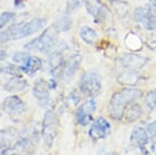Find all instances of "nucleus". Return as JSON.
<instances>
[{
    "label": "nucleus",
    "instance_id": "f257e3e1",
    "mask_svg": "<svg viewBox=\"0 0 156 155\" xmlns=\"http://www.w3.org/2000/svg\"><path fill=\"white\" fill-rule=\"evenodd\" d=\"M143 97V92L134 87H123L112 94L108 103V114L115 121H122L127 106L140 100Z\"/></svg>",
    "mask_w": 156,
    "mask_h": 155
},
{
    "label": "nucleus",
    "instance_id": "f03ea898",
    "mask_svg": "<svg viewBox=\"0 0 156 155\" xmlns=\"http://www.w3.org/2000/svg\"><path fill=\"white\" fill-rule=\"evenodd\" d=\"M59 31L53 25L47 27L39 37H34L28 43L24 45L26 50H37L44 54H50L58 45L57 37H58Z\"/></svg>",
    "mask_w": 156,
    "mask_h": 155
},
{
    "label": "nucleus",
    "instance_id": "7ed1b4c3",
    "mask_svg": "<svg viewBox=\"0 0 156 155\" xmlns=\"http://www.w3.org/2000/svg\"><path fill=\"white\" fill-rule=\"evenodd\" d=\"M102 80L99 72L96 70H87L82 73L79 79V92L87 98H94L100 94Z\"/></svg>",
    "mask_w": 156,
    "mask_h": 155
},
{
    "label": "nucleus",
    "instance_id": "20e7f679",
    "mask_svg": "<svg viewBox=\"0 0 156 155\" xmlns=\"http://www.w3.org/2000/svg\"><path fill=\"white\" fill-rule=\"evenodd\" d=\"M58 128L59 123L55 112L53 111H47L42 125V136L46 147L50 148L53 146L55 139L58 136Z\"/></svg>",
    "mask_w": 156,
    "mask_h": 155
},
{
    "label": "nucleus",
    "instance_id": "39448f33",
    "mask_svg": "<svg viewBox=\"0 0 156 155\" xmlns=\"http://www.w3.org/2000/svg\"><path fill=\"white\" fill-rule=\"evenodd\" d=\"M65 48H66V44L60 43L48 56L49 72L55 79H62L64 77L65 67H66L67 62L64 58Z\"/></svg>",
    "mask_w": 156,
    "mask_h": 155
},
{
    "label": "nucleus",
    "instance_id": "423d86ee",
    "mask_svg": "<svg viewBox=\"0 0 156 155\" xmlns=\"http://www.w3.org/2000/svg\"><path fill=\"white\" fill-rule=\"evenodd\" d=\"M133 18L147 30L156 31V6L144 5L135 9Z\"/></svg>",
    "mask_w": 156,
    "mask_h": 155
},
{
    "label": "nucleus",
    "instance_id": "0eeeda50",
    "mask_svg": "<svg viewBox=\"0 0 156 155\" xmlns=\"http://www.w3.org/2000/svg\"><path fill=\"white\" fill-rule=\"evenodd\" d=\"M83 3L87 12L94 18L96 23H105L112 17L109 9L101 0H83Z\"/></svg>",
    "mask_w": 156,
    "mask_h": 155
},
{
    "label": "nucleus",
    "instance_id": "6e6552de",
    "mask_svg": "<svg viewBox=\"0 0 156 155\" xmlns=\"http://www.w3.org/2000/svg\"><path fill=\"white\" fill-rule=\"evenodd\" d=\"M97 103L94 98H89L85 100L83 103H81L77 107L75 111V119L78 125L87 126L93 120V114L96 111Z\"/></svg>",
    "mask_w": 156,
    "mask_h": 155
},
{
    "label": "nucleus",
    "instance_id": "1a4fd4ad",
    "mask_svg": "<svg viewBox=\"0 0 156 155\" xmlns=\"http://www.w3.org/2000/svg\"><path fill=\"white\" fill-rule=\"evenodd\" d=\"M112 132V125L104 117H98L92 122L89 129V136L93 141L104 139Z\"/></svg>",
    "mask_w": 156,
    "mask_h": 155
},
{
    "label": "nucleus",
    "instance_id": "9d476101",
    "mask_svg": "<svg viewBox=\"0 0 156 155\" xmlns=\"http://www.w3.org/2000/svg\"><path fill=\"white\" fill-rule=\"evenodd\" d=\"M34 152V143L29 137L20 139L1 151V155H31Z\"/></svg>",
    "mask_w": 156,
    "mask_h": 155
},
{
    "label": "nucleus",
    "instance_id": "9b49d317",
    "mask_svg": "<svg viewBox=\"0 0 156 155\" xmlns=\"http://www.w3.org/2000/svg\"><path fill=\"white\" fill-rule=\"evenodd\" d=\"M2 105H3V109L6 114L11 116L12 118H19L27 111V106L25 102H23V100L16 95L6 97Z\"/></svg>",
    "mask_w": 156,
    "mask_h": 155
},
{
    "label": "nucleus",
    "instance_id": "f8f14e48",
    "mask_svg": "<svg viewBox=\"0 0 156 155\" xmlns=\"http://www.w3.org/2000/svg\"><path fill=\"white\" fill-rule=\"evenodd\" d=\"M50 87L48 81L44 78H39L34 81L32 86V94L37 100V103L42 107H48L51 103V97H50Z\"/></svg>",
    "mask_w": 156,
    "mask_h": 155
},
{
    "label": "nucleus",
    "instance_id": "ddd939ff",
    "mask_svg": "<svg viewBox=\"0 0 156 155\" xmlns=\"http://www.w3.org/2000/svg\"><path fill=\"white\" fill-rule=\"evenodd\" d=\"M130 142L133 146L137 147L140 150L143 155H151V152L148 151V146L151 143L150 137L146 128L142 126L135 127L130 134Z\"/></svg>",
    "mask_w": 156,
    "mask_h": 155
},
{
    "label": "nucleus",
    "instance_id": "4468645a",
    "mask_svg": "<svg viewBox=\"0 0 156 155\" xmlns=\"http://www.w3.org/2000/svg\"><path fill=\"white\" fill-rule=\"evenodd\" d=\"M120 62L125 69L135 70L136 71L137 69L142 68L147 62V58L135 53H124L121 56Z\"/></svg>",
    "mask_w": 156,
    "mask_h": 155
},
{
    "label": "nucleus",
    "instance_id": "2eb2a0df",
    "mask_svg": "<svg viewBox=\"0 0 156 155\" xmlns=\"http://www.w3.org/2000/svg\"><path fill=\"white\" fill-rule=\"evenodd\" d=\"M82 62V56L78 53L73 54L69 57V59L66 62V67H65V72H64V77L62 79H71L76 72L78 71L80 67V64Z\"/></svg>",
    "mask_w": 156,
    "mask_h": 155
},
{
    "label": "nucleus",
    "instance_id": "dca6fc26",
    "mask_svg": "<svg viewBox=\"0 0 156 155\" xmlns=\"http://www.w3.org/2000/svg\"><path fill=\"white\" fill-rule=\"evenodd\" d=\"M43 67V61L39 56L30 55L29 58L24 65L20 66L19 68L22 71V73L27 74L28 76H34L37 72H39Z\"/></svg>",
    "mask_w": 156,
    "mask_h": 155
},
{
    "label": "nucleus",
    "instance_id": "f3484780",
    "mask_svg": "<svg viewBox=\"0 0 156 155\" xmlns=\"http://www.w3.org/2000/svg\"><path fill=\"white\" fill-rule=\"evenodd\" d=\"M28 86V82L23 77H12L7 79L4 83V90L9 93H19L23 92Z\"/></svg>",
    "mask_w": 156,
    "mask_h": 155
},
{
    "label": "nucleus",
    "instance_id": "a211bd4d",
    "mask_svg": "<svg viewBox=\"0 0 156 155\" xmlns=\"http://www.w3.org/2000/svg\"><path fill=\"white\" fill-rule=\"evenodd\" d=\"M142 114H143V108L140 106V104H138L137 101L132 102L131 104H129L127 106L122 121H125L126 123H133V122L137 121L142 117Z\"/></svg>",
    "mask_w": 156,
    "mask_h": 155
},
{
    "label": "nucleus",
    "instance_id": "6ab92c4d",
    "mask_svg": "<svg viewBox=\"0 0 156 155\" xmlns=\"http://www.w3.org/2000/svg\"><path fill=\"white\" fill-rule=\"evenodd\" d=\"M140 76L135 70L125 69L123 73H121L118 77V81L122 86H126L127 87H132L137 83Z\"/></svg>",
    "mask_w": 156,
    "mask_h": 155
},
{
    "label": "nucleus",
    "instance_id": "aec40b11",
    "mask_svg": "<svg viewBox=\"0 0 156 155\" xmlns=\"http://www.w3.org/2000/svg\"><path fill=\"white\" fill-rule=\"evenodd\" d=\"M79 37L87 45H95L98 41V33L90 26H82L79 30Z\"/></svg>",
    "mask_w": 156,
    "mask_h": 155
},
{
    "label": "nucleus",
    "instance_id": "412c9836",
    "mask_svg": "<svg viewBox=\"0 0 156 155\" xmlns=\"http://www.w3.org/2000/svg\"><path fill=\"white\" fill-rule=\"evenodd\" d=\"M17 136L15 129H0V149L3 150L6 147H9L12 143V139Z\"/></svg>",
    "mask_w": 156,
    "mask_h": 155
},
{
    "label": "nucleus",
    "instance_id": "4be33fe9",
    "mask_svg": "<svg viewBox=\"0 0 156 155\" xmlns=\"http://www.w3.org/2000/svg\"><path fill=\"white\" fill-rule=\"evenodd\" d=\"M72 23H73V21H72V18H71V16H70V14L65 12V14H62V16H59L58 18H57L54 26L56 27V29L59 32H64V31H68L71 28Z\"/></svg>",
    "mask_w": 156,
    "mask_h": 155
},
{
    "label": "nucleus",
    "instance_id": "5701e85b",
    "mask_svg": "<svg viewBox=\"0 0 156 155\" xmlns=\"http://www.w3.org/2000/svg\"><path fill=\"white\" fill-rule=\"evenodd\" d=\"M0 73L9 75L12 77H22V71L16 64L6 62L5 65L0 66Z\"/></svg>",
    "mask_w": 156,
    "mask_h": 155
},
{
    "label": "nucleus",
    "instance_id": "b1692460",
    "mask_svg": "<svg viewBox=\"0 0 156 155\" xmlns=\"http://www.w3.org/2000/svg\"><path fill=\"white\" fill-rule=\"evenodd\" d=\"M30 55H31V54H30L29 52H27V51H17V52H15V53L12 54V61L14 64L19 65V67H20V66L24 65L25 62H27V59L29 58Z\"/></svg>",
    "mask_w": 156,
    "mask_h": 155
},
{
    "label": "nucleus",
    "instance_id": "393cba45",
    "mask_svg": "<svg viewBox=\"0 0 156 155\" xmlns=\"http://www.w3.org/2000/svg\"><path fill=\"white\" fill-rule=\"evenodd\" d=\"M15 18H16V15L12 12H4L0 14V30L3 29L6 25H9Z\"/></svg>",
    "mask_w": 156,
    "mask_h": 155
},
{
    "label": "nucleus",
    "instance_id": "a878e982",
    "mask_svg": "<svg viewBox=\"0 0 156 155\" xmlns=\"http://www.w3.org/2000/svg\"><path fill=\"white\" fill-rule=\"evenodd\" d=\"M146 106L148 107L151 111L156 108V90H152L146 96V100H145Z\"/></svg>",
    "mask_w": 156,
    "mask_h": 155
},
{
    "label": "nucleus",
    "instance_id": "bb28decb",
    "mask_svg": "<svg viewBox=\"0 0 156 155\" xmlns=\"http://www.w3.org/2000/svg\"><path fill=\"white\" fill-rule=\"evenodd\" d=\"M146 130L148 132V136L150 137L151 144L156 146V121L150 122L146 127Z\"/></svg>",
    "mask_w": 156,
    "mask_h": 155
},
{
    "label": "nucleus",
    "instance_id": "cd10ccee",
    "mask_svg": "<svg viewBox=\"0 0 156 155\" xmlns=\"http://www.w3.org/2000/svg\"><path fill=\"white\" fill-rule=\"evenodd\" d=\"M80 5H81L80 0H69V1L67 2L66 12H68V14H71L72 12H74L75 9H77Z\"/></svg>",
    "mask_w": 156,
    "mask_h": 155
},
{
    "label": "nucleus",
    "instance_id": "c85d7f7f",
    "mask_svg": "<svg viewBox=\"0 0 156 155\" xmlns=\"http://www.w3.org/2000/svg\"><path fill=\"white\" fill-rule=\"evenodd\" d=\"M80 101V97L79 94L76 93V92H72L71 94L68 97V103H69L70 106H76Z\"/></svg>",
    "mask_w": 156,
    "mask_h": 155
},
{
    "label": "nucleus",
    "instance_id": "c756f323",
    "mask_svg": "<svg viewBox=\"0 0 156 155\" xmlns=\"http://www.w3.org/2000/svg\"><path fill=\"white\" fill-rule=\"evenodd\" d=\"M48 84H49L50 90H54L55 87L57 86L56 79H55V78H51V79H50V80H48Z\"/></svg>",
    "mask_w": 156,
    "mask_h": 155
},
{
    "label": "nucleus",
    "instance_id": "7c9ffc66",
    "mask_svg": "<svg viewBox=\"0 0 156 155\" xmlns=\"http://www.w3.org/2000/svg\"><path fill=\"white\" fill-rule=\"evenodd\" d=\"M6 56H7L6 52L4 51L3 49L0 48V61H4V59L6 58Z\"/></svg>",
    "mask_w": 156,
    "mask_h": 155
},
{
    "label": "nucleus",
    "instance_id": "2f4dec72",
    "mask_svg": "<svg viewBox=\"0 0 156 155\" xmlns=\"http://www.w3.org/2000/svg\"><path fill=\"white\" fill-rule=\"evenodd\" d=\"M107 1H108V2H115V0H107Z\"/></svg>",
    "mask_w": 156,
    "mask_h": 155
},
{
    "label": "nucleus",
    "instance_id": "473e14b6",
    "mask_svg": "<svg viewBox=\"0 0 156 155\" xmlns=\"http://www.w3.org/2000/svg\"><path fill=\"white\" fill-rule=\"evenodd\" d=\"M151 1H152V2H156V0H151Z\"/></svg>",
    "mask_w": 156,
    "mask_h": 155
},
{
    "label": "nucleus",
    "instance_id": "72a5a7b5",
    "mask_svg": "<svg viewBox=\"0 0 156 155\" xmlns=\"http://www.w3.org/2000/svg\"><path fill=\"white\" fill-rule=\"evenodd\" d=\"M0 117H1V111H0Z\"/></svg>",
    "mask_w": 156,
    "mask_h": 155
},
{
    "label": "nucleus",
    "instance_id": "f704fd0d",
    "mask_svg": "<svg viewBox=\"0 0 156 155\" xmlns=\"http://www.w3.org/2000/svg\"><path fill=\"white\" fill-rule=\"evenodd\" d=\"M155 155H156V153H155Z\"/></svg>",
    "mask_w": 156,
    "mask_h": 155
}]
</instances>
